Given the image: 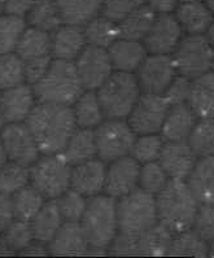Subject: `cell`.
Returning <instances> with one entry per match:
<instances>
[{
  "label": "cell",
  "mask_w": 214,
  "mask_h": 258,
  "mask_svg": "<svg viewBox=\"0 0 214 258\" xmlns=\"http://www.w3.org/2000/svg\"><path fill=\"white\" fill-rule=\"evenodd\" d=\"M25 123L43 155L62 152L77 130L73 108L60 104L38 103Z\"/></svg>",
  "instance_id": "cell-1"
},
{
  "label": "cell",
  "mask_w": 214,
  "mask_h": 258,
  "mask_svg": "<svg viewBox=\"0 0 214 258\" xmlns=\"http://www.w3.org/2000/svg\"><path fill=\"white\" fill-rule=\"evenodd\" d=\"M156 204L159 222L173 234H179L192 227L199 201L186 180H169L165 188L157 194Z\"/></svg>",
  "instance_id": "cell-2"
},
{
  "label": "cell",
  "mask_w": 214,
  "mask_h": 258,
  "mask_svg": "<svg viewBox=\"0 0 214 258\" xmlns=\"http://www.w3.org/2000/svg\"><path fill=\"white\" fill-rule=\"evenodd\" d=\"M39 103L72 106L85 88L81 82L74 61L52 60L46 76L33 86Z\"/></svg>",
  "instance_id": "cell-3"
},
{
  "label": "cell",
  "mask_w": 214,
  "mask_h": 258,
  "mask_svg": "<svg viewBox=\"0 0 214 258\" xmlns=\"http://www.w3.org/2000/svg\"><path fill=\"white\" fill-rule=\"evenodd\" d=\"M80 223L90 248L107 249L119 231L114 199L99 195L90 198Z\"/></svg>",
  "instance_id": "cell-4"
},
{
  "label": "cell",
  "mask_w": 214,
  "mask_h": 258,
  "mask_svg": "<svg viewBox=\"0 0 214 258\" xmlns=\"http://www.w3.org/2000/svg\"><path fill=\"white\" fill-rule=\"evenodd\" d=\"M98 97L105 117L122 119L128 117L140 96V86L132 73L116 72L98 88Z\"/></svg>",
  "instance_id": "cell-5"
},
{
  "label": "cell",
  "mask_w": 214,
  "mask_h": 258,
  "mask_svg": "<svg viewBox=\"0 0 214 258\" xmlns=\"http://www.w3.org/2000/svg\"><path fill=\"white\" fill-rule=\"evenodd\" d=\"M72 165L62 152L44 155L30 166V184L46 198L56 200L70 188Z\"/></svg>",
  "instance_id": "cell-6"
},
{
  "label": "cell",
  "mask_w": 214,
  "mask_h": 258,
  "mask_svg": "<svg viewBox=\"0 0 214 258\" xmlns=\"http://www.w3.org/2000/svg\"><path fill=\"white\" fill-rule=\"evenodd\" d=\"M119 232L140 235L159 222L155 195L144 189H135L117 203Z\"/></svg>",
  "instance_id": "cell-7"
},
{
  "label": "cell",
  "mask_w": 214,
  "mask_h": 258,
  "mask_svg": "<svg viewBox=\"0 0 214 258\" xmlns=\"http://www.w3.org/2000/svg\"><path fill=\"white\" fill-rule=\"evenodd\" d=\"M171 57L178 73L195 79L210 72L214 61V48L205 35H187L182 38Z\"/></svg>",
  "instance_id": "cell-8"
},
{
  "label": "cell",
  "mask_w": 214,
  "mask_h": 258,
  "mask_svg": "<svg viewBox=\"0 0 214 258\" xmlns=\"http://www.w3.org/2000/svg\"><path fill=\"white\" fill-rule=\"evenodd\" d=\"M94 131L98 156L101 161L113 162L131 153L136 134L128 122L109 118L101 122Z\"/></svg>",
  "instance_id": "cell-9"
},
{
  "label": "cell",
  "mask_w": 214,
  "mask_h": 258,
  "mask_svg": "<svg viewBox=\"0 0 214 258\" xmlns=\"http://www.w3.org/2000/svg\"><path fill=\"white\" fill-rule=\"evenodd\" d=\"M169 109L170 104L164 95L144 92L128 114V124L138 135L159 134Z\"/></svg>",
  "instance_id": "cell-10"
},
{
  "label": "cell",
  "mask_w": 214,
  "mask_h": 258,
  "mask_svg": "<svg viewBox=\"0 0 214 258\" xmlns=\"http://www.w3.org/2000/svg\"><path fill=\"white\" fill-rule=\"evenodd\" d=\"M85 90L95 91L113 73V64L108 49L87 44L74 61Z\"/></svg>",
  "instance_id": "cell-11"
},
{
  "label": "cell",
  "mask_w": 214,
  "mask_h": 258,
  "mask_svg": "<svg viewBox=\"0 0 214 258\" xmlns=\"http://www.w3.org/2000/svg\"><path fill=\"white\" fill-rule=\"evenodd\" d=\"M0 140L10 161L30 167L39 158V147L24 122L6 123L0 133Z\"/></svg>",
  "instance_id": "cell-12"
},
{
  "label": "cell",
  "mask_w": 214,
  "mask_h": 258,
  "mask_svg": "<svg viewBox=\"0 0 214 258\" xmlns=\"http://www.w3.org/2000/svg\"><path fill=\"white\" fill-rule=\"evenodd\" d=\"M173 57L169 55H151L144 58L136 70L140 90L148 94L164 95L173 79L177 77Z\"/></svg>",
  "instance_id": "cell-13"
},
{
  "label": "cell",
  "mask_w": 214,
  "mask_h": 258,
  "mask_svg": "<svg viewBox=\"0 0 214 258\" xmlns=\"http://www.w3.org/2000/svg\"><path fill=\"white\" fill-rule=\"evenodd\" d=\"M183 38V30L174 16L159 15L153 22L144 46L151 55H170Z\"/></svg>",
  "instance_id": "cell-14"
},
{
  "label": "cell",
  "mask_w": 214,
  "mask_h": 258,
  "mask_svg": "<svg viewBox=\"0 0 214 258\" xmlns=\"http://www.w3.org/2000/svg\"><path fill=\"white\" fill-rule=\"evenodd\" d=\"M140 165L132 156H125L112 162L107 169L104 191L113 199H121L138 188Z\"/></svg>",
  "instance_id": "cell-15"
},
{
  "label": "cell",
  "mask_w": 214,
  "mask_h": 258,
  "mask_svg": "<svg viewBox=\"0 0 214 258\" xmlns=\"http://www.w3.org/2000/svg\"><path fill=\"white\" fill-rule=\"evenodd\" d=\"M33 86L21 83L0 91V117L6 123H19L28 119L37 105Z\"/></svg>",
  "instance_id": "cell-16"
},
{
  "label": "cell",
  "mask_w": 214,
  "mask_h": 258,
  "mask_svg": "<svg viewBox=\"0 0 214 258\" xmlns=\"http://www.w3.org/2000/svg\"><path fill=\"white\" fill-rule=\"evenodd\" d=\"M159 162L170 179L186 180L197 162V156L193 153L186 140L166 142L159 157Z\"/></svg>",
  "instance_id": "cell-17"
},
{
  "label": "cell",
  "mask_w": 214,
  "mask_h": 258,
  "mask_svg": "<svg viewBox=\"0 0 214 258\" xmlns=\"http://www.w3.org/2000/svg\"><path fill=\"white\" fill-rule=\"evenodd\" d=\"M107 167L100 160H89L72 167L70 188L80 192L85 198H94L105 187Z\"/></svg>",
  "instance_id": "cell-18"
},
{
  "label": "cell",
  "mask_w": 214,
  "mask_h": 258,
  "mask_svg": "<svg viewBox=\"0 0 214 258\" xmlns=\"http://www.w3.org/2000/svg\"><path fill=\"white\" fill-rule=\"evenodd\" d=\"M87 46L83 26L62 24L51 34V55L55 60L76 61Z\"/></svg>",
  "instance_id": "cell-19"
},
{
  "label": "cell",
  "mask_w": 214,
  "mask_h": 258,
  "mask_svg": "<svg viewBox=\"0 0 214 258\" xmlns=\"http://www.w3.org/2000/svg\"><path fill=\"white\" fill-rule=\"evenodd\" d=\"M89 249L80 222H64L48 245L52 255H85Z\"/></svg>",
  "instance_id": "cell-20"
},
{
  "label": "cell",
  "mask_w": 214,
  "mask_h": 258,
  "mask_svg": "<svg viewBox=\"0 0 214 258\" xmlns=\"http://www.w3.org/2000/svg\"><path fill=\"white\" fill-rule=\"evenodd\" d=\"M197 122V115L187 103L171 105L161 128V135L166 142L187 140Z\"/></svg>",
  "instance_id": "cell-21"
},
{
  "label": "cell",
  "mask_w": 214,
  "mask_h": 258,
  "mask_svg": "<svg viewBox=\"0 0 214 258\" xmlns=\"http://www.w3.org/2000/svg\"><path fill=\"white\" fill-rule=\"evenodd\" d=\"M110 60L117 72L132 73L138 70L140 64L147 57V48L139 40L119 38L108 48Z\"/></svg>",
  "instance_id": "cell-22"
},
{
  "label": "cell",
  "mask_w": 214,
  "mask_h": 258,
  "mask_svg": "<svg viewBox=\"0 0 214 258\" xmlns=\"http://www.w3.org/2000/svg\"><path fill=\"white\" fill-rule=\"evenodd\" d=\"M209 7L202 2L182 3L177 8L175 19L182 30L188 35H204L213 22L214 17Z\"/></svg>",
  "instance_id": "cell-23"
},
{
  "label": "cell",
  "mask_w": 214,
  "mask_h": 258,
  "mask_svg": "<svg viewBox=\"0 0 214 258\" xmlns=\"http://www.w3.org/2000/svg\"><path fill=\"white\" fill-rule=\"evenodd\" d=\"M187 179L199 204H214V155L200 158Z\"/></svg>",
  "instance_id": "cell-24"
},
{
  "label": "cell",
  "mask_w": 214,
  "mask_h": 258,
  "mask_svg": "<svg viewBox=\"0 0 214 258\" xmlns=\"http://www.w3.org/2000/svg\"><path fill=\"white\" fill-rule=\"evenodd\" d=\"M64 223L57 200H47L37 216L30 221L34 240L39 243L49 244L57 231Z\"/></svg>",
  "instance_id": "cell-25"
},
{
  "label": "cell",
  "mask_w": 214,
  "mask_h": 258,
  "mask_svg": "<svg viewBox=\"0 0 214 258\" xmlns=\"http://www.w3.org/2000/svg\"><path fill=\"white\" fill-rule=\"evenodd\" d=\"M187 104L197 118H214V72L193 79Z\"/></svg>",
  "instance_id": "cell-26"
},
{
  "label": "cell",
  "mask_w": 214,
  "mask_h": 258,
  "mask_svg": "<svg viewBox=\"0 0 214 258\" xmlns=\"http://www.w3.org/2000/svg\"><path fill=\"white\" fill-rule=\"evenodd\" d=\"M73 113L78 128H95L104 122L105 114L95 91L86 90L73 104Z\"/></svg>",
  "instance_id": "cell-27"
},
{
  "label": "cell",
  "mask_w": 214,
  "mask_h": 258,
  "mask_svg": "<svg viewBox=\"0 0 214 258\" xmlns=\"http://www.w3.org/2000/svg\"><path fill=\"white\" fill-rule=\"evenodd\" d=\"M16 53L22 61H30L34 58L51 55V34L38 30L31 26H26L20 38Z\"/></svg>",
  "instance_id": "cell-28"
},
{
  "label": "cell",
  "mask_w": 214,
  "mask_h": 258,
  "mask_svg": "<svg viewBox=\"0 0 214 258\" xmlns=\"http://www.w3.org/2000/svg\"><path fill=\"white\" fill-rule=\"evenodd\" d=\"M62 153L72 166L95 158L98 156L95 131L91 128H78L74 131Z\"/></svg>",
  "instance_id": "cell-29"
},
{
  "label": "cell",
  "mask_w": 214,
  "mask_h": 258,
  "mask_svg": "<svg viewBox=\"0 0 214 258\" xmlns=\"http://www.w3.org/2000/svg\"><path fill=\"white\" fill-rule=\"evenodd\" d=\"M25 20L28 26L48 34H52L64 24L55 0H35Z\"/></svg>",
  "instance_id": "cell-30"
},
{
  "label": "cell",
  "mask_w": 214,
  "mask_h": 258,
  "mask_svg": "<svg viewBox=\"0 0 214 258\" xmlns=\"http://www.w3.org/2000/svg\"><path fill=\"white\" fill-rule=\"evenodd\" d=\"M64 24L83 26L101 13L103 0H55Z\"/></svg>",
  "instance_id": "cell-31"
},
{
  "label": "cell",
  "mask_w": 214,
  "mask_h": 258,
  "mask_svg": "<svg viewBox=\"0 0 214 258\" xmlns=\"http://www.w3.org/2000/svg\"><path fill=\"white\" fill-rule=\"evenodd\" d=\"M83 31L87 44L105 49L109 48L119 38H122L118 22L112 21L103 15L96 16L91 21L83 25Z\"/></svg>",
  "instance_id": "cell-32"
},
{
  "label": "cell",
  "mask_w": 214,
  "mask_h": 258,
  "mask_svg": "<svg viewBox=\"0 0 214 258\" xmlns=\"http://www.w3.org/2000/svg\"><path fill=\"white\" fill-rule=\"evenodd\" d=\"M173 237V232L162 223L157 222L156 225L138 235L139 254L152 257L168 254Z\"/></svg>",
  "instance_id": "cell-33"
},
{
  "label": "cell",
  "mask_w": 214,
  "mask_h": 258,
  "mask_svg": "<svg viewBox=\"0 0 214 258\" xmlns=\"http://www.w3.org/2000/svg\"><path fill=\"white\" fill-rule=\"evenodd\" d=\"M156 17V13L153 12L147 4L139 7L138 10L130 13L118 24L121 35L125 39L139 40V42L144 40V38L150 33Z\"/></svg>",
  "instance_id": "cell-34"
},
{
  "label": "cell",
  "mask_w": 214,
  "mask_h": 258,
  "mask_svg": "<svg viewBox=\"0 0 214 258\" xmlns=\"http://www.w3.org/2000/svg\"><path fill=\"white\" fill-rule=\"evenodd\" d=\"M11 198L15 217L25 222H30L46 203V198L31 184L16 192Z\"/></svg>",
  "instance_id": "cell-35"
},
{
  "label": "cell",
  "mask_w": 214,
  "mask_h": 258,
  "mask_svg": "<svg viewBox=\"0 0 214 258\" xmlns=\"http://www.w3.org/2000/svg\"><path fill=\"white\" fill-rule=\"evenodd\" d=\"M169 255L174 257H208L209 245L208 241L199 236L193 231L187 230L179 234H175L171 241L170 249L168 252Z\"/></svg>",
  "instance_id": "cell-36"
},
{
  "label": "cell",
  "mask_w": 214,
  "mask_h": 258,
  "mask_svg": "<svg viewBox=\"0 0 214 258\" xmlns=\"http://www.w3.org/2000/svg\"><path fill=\"white\" fill-rule=\"evenodd\" d=\"M187 143L199 158L214 155V118H200L187 138Z\"/></svg>",
  "instance_id": "cell-37"
},
{
  "label": "cell",
  "mask_w": 214,
  "mask_h": 258,
  "mask_svg": "<svg viewBox=\"0 0 214 258\" xmlns=\"http://www.w3.org/2000/svg\"><path fill=\"white\" fill-rule=\"evenodd\" d=\"M28 184H30V167L10 161L0 169L2 195L13 196Z\"/></svg>",
  "instance_id": "cell-38"
},
{
  "label": "cell",
  "mask_w": 214,
  "mask_h": 258,
  "mask_svg": "<svg viewBox=\"0 0 214 258\" xmlns=\"http://www.w3.org/2000/svg\"><path fill=\"white\" fill-rule=\"evenodd\" d=\"M26 20L11 15L0 16V55L12 53L26 29Z\"/></svg>",
  "instance_id": "cell-39"
},
{
  "label": "cell",
  "mask_w": 214,
  "mask_h": 258,
  "mask_svg": "<svg viewBox=\"0 0 214 258\" xmlns=\"http://www.w3.org/2000/svg\"><path fill=\"white\" fill-rule=\"evenodd\" d=\"M25 83L24 61L16 52L0 55V91Z\"/></svg>",
  "instance_id": "cell-40"
},
{
  "label": "cell",
  "mask_w": 214,
  "mask_h": 258,
  "mask_svg": "<svg viewBox=\"0 0 214 258\" xmlns=\"http://www.w3.org/2000/svg\"><path fill=\"white\" fill-rule=\"evenodd\" d=\"M165 144V139L159 134L139 135L132 146L130 155L139 162V164H147L159 160L161 151Z\"/></svg>",
  "instance_id": "cell-41"
},
{
  "label": "cell",
  "mask_w": 214,
  "mask_h": 258,
  "mask_svg": "<svg viewBox=\"0 0 214 258\" xmlns=\"http://www.w3.org/2000/svg\"><path fill=\"white\" fill-rule=\"evenodd\" d=\"M2 236H3L6 245L12 253L21 252L34 241L30 222H25L17 218L7 227Z\"/></svg>",
  "instance_id": "cell-42"
},
{
  "label": "cell",
  "mask_w": 214,
  "mask_h": 258,
  "mask_svg": "<svg viewBox=\"0 0 214 258\" xmlns=\"http://www.w3.org/2000/svg\"><path fill=\"white\" fill-rule=\"evenodd\" d=\"M170 180L164 167L160 162L152 161L144 164L140 167V175H139V185L144 191L152 195H157L165 188V185Z\"/></svg>",
  "instance_id": "cell-43"
},
{
  "label": "cell",
  "mask_w": 214,
  "mask_h": 258,
  "mask_svg": "<svg viewBox=\"0 0 214 258\" xmlns=\"http://www.w3.org/2000/svg\"><path fill=\"white\" fill-rule=\"evenodd\" d=\"M56 200L64 222H81L89 203L87 198H85L80 192L69 188Z\"/></svg>",
  "instance_id": "cell-44"
},
{
  "label": "cell",
  "mask_w": 214,
  "mask_h": 258,
  "mask_svg": "<svg viewBox=\"0 0 214 258\" xmlns=\"http://www.w3.org/2000/svg\"><path fill=\"white\" fill-rule=\"evenodd\" d=\"M144 4L146 0H103L100 15L119 24L130 13Z\"/></svg>",
  "instance_id": "cell-45"
},
{
  "label": "cell",
  "mask_w": 214,
  "mask_h": 258,
  "mask_svg": "<svg viewBox=\"0 0 214 258\" xmlns=\"http://www.w3.org/2000/svg\"><path fill=\"white\" fill-rule=\"evenodd\" d=\"M191 228L205 241L214 240V204H200Z\"/></svg>",
  "instance_id": "cell-46"
},
{
  "label": "cell",
  "mask_w": 214,
  "mask_h": 258,
  "mask_svg": "<svg viewBox=\"0 0 214 258\" xmlns=\"http://www.w3.org/2000/svg\"><path fill=\"white\" fill-rule=\"evenodd\" d=\"M191 87H192V79L184 76H177L173 79L168 90L164 92V96L168 99L170 106L187 103L191 94Z\"/></svg>",
  "instance_id": "cell-47"
},
{
  "label": "cell",
  "mask_w": 214,
  "mask_h": 258,
  "mask_svg": "<svg viewBox=\"0 0 214 258\" xmlns=\"http://www.w3.org/2000/svg\"><path fill=\"white\" fill-rule=\"evenodd\" d=\"M109 253L113 255H138V235L119 232L108 246Z\"/></svg>",
  "instance_id": "cell-48"
},
{
  "label": "cell",
  "mask_w": 214,
  "mask_h": 258,
  "mask_svg": "<svg viewBox=\"0 0 214 258\" xmlns=\"http://www.w3.org/2000/svg\"><path fill=\"white\" fill-rule=\"evenodd\" d=\"M52 64V56H44V57L34 58L24 62L25 82L28 85L34 86L38 83L43 77L46 76L49 67Z\"/></svg>",
  "instance_id": "cell-49"
},
{
  "label": "cell",
  "mask_w": 214,
  "mask_h": 258,
  "mask_svg": "<svg viewBox=\"0 0 214 258\" xmlns=\"http://www.w3.org/2000/svg\"><path fill=\"white\" fill-rule=\"evenodd\" d=\"M35 0H3V11L6 15L26 19Z\"/></svg>",
  "instance_id": "cell-50"
},
{
  "label": "cell",
  "mask_w": 214,
  "mask_h": 258,
  "mask_svg": "<svg viewBox=\"0 0 214 258\" xmlns=\"http://www.w3.org/2000/svg\"><path fill=\"white\" fill-rule=\"evenodd\" d=\"M16 219L13 212L12 198L0 194V235L3 234L7 227Z\"/></svg>",
  "instance_id": "cell-51"
},
{
  "label": "cell",
  "mask_w": 214,
  "mask_h": 258,
  "mask_svg": "<svg viewBox=\"0 0 214 258\" xmlns=\"http://www.w3.org/2000/svg\"><path fill=\"white\" fill-rule=\"evenodd\" d=\"M179 0H146V4L153 12L159 15H171V12L177 11Z\"/></svg>",
  "instance_id": "cell-52"
},
{
  "label": "cell",
  "mask_w": 214,
  "mask_h": 258,
  "mask_svg": "<svg viewBox=\"0 0 214 258\" xmlns=\"http://www.w3.org/2000/svg\"><path fill=\"white\" fill-rule=\"evenodd\" d=\"M48 253V249L43 245V243H39L35 240V243H31L24 250H21L22 255H46Z\"/></svg>",
  "instance_id": "cell-53"
},
{
  "label": "cell",
  "mask_w": 214,
  "mask_h": 258,
  "mask_svg": "<svg viewBox=\"0 0 214 258\" xmlns=\"http://www.w3.org/2000/svg\"><path fill=\"white\" fill-rule=\"evenodd\" d=\"M7 162H8V156H7L3 143H2V140H0V169H2Z\"/></svg>",
  "instance_id": "cell-54"
},
{
  "label": "cell",
  "mask_w": 214,
  "mask_h": 258,
  "mask_svg": "<svg viewBox=\"0 0 214 258\" xmlns=\"http://www.w3.org/2000/svg\"><path fill=\"white\" fill-rule=\"evenodd\" d=\"M205 34H206L205 37H206L208 42L210 43L211 47H213V48H214V20H213V22H211L210 26H209V29H208V30H206V33H205Z\"/></svg>",
  "instance_id": "cell-55"
},
{
  "label": "cell",
  "mask_w": 214,
  "mask_h": 258,
  "mask_svg": "<svg viewBox=\"0 0 214 258\" xmlns=\"http://www.w3.org/2000/svg\"><path fill=\"white\" fill-rule=\"evenodd\" d=\"M6 253H12L8 249V246L6 245V243H4V240H3V236L0 235V254H6Z\"/></svg>",
  "instance_id": "cell-56"
},
{
  "label": "cell",
  "mask_w": 214,
  "mask_h": 258,
  "mask_svg": "<svg viewBox=\"0 0 214 258\" xmlns=\"http://www.w3.org/2000/svg\"><path fill=\"white\" fill-rule=\"evenodd\" d=\"M205 4L209 7V10H210L211 13L214 15V0H205Z\"/></svg>",
  "instance_id": "cell-57"
},
{
  "label": "cell",
  "mask_w": 214,
  "mask_h": 258,
  "mask_svg": "<svg viewBox=\"0 0 214 258\" xmlns=\"http://www.w3.org/2000/svg\"><path fill=\"white\" fill-rule=\"evenodd\" d=\"M208 257H214V240L210 241V245H209V254Z\"/></svg>",
  "instance_id": "cell-58"
},
{
  "label": "cell",
  "mask_w": 214,
  "mask_h": 258,
  "mask_svg": "<svg viewBox=\"0 0 214 258\" xmlns=\"http://www.w3.org/2000/svg\"><path fill=\"white\" fill-rule=\"evenodd\" d=\"M4 126H6V122H4V119L0 117V133H2V130H3Z\"/></svg>",
  "instance_id": "cell-59"
},
{
  "label": "cell",
  "mask_w": 214,
  "mask_h": 258,
  "mask_svg": "<svg viewBox=\"0 0 214 258\" xmlns=\"http://www.w3.org/2000/svg\"><path fill=\"white\" fill-rule=\"evenodd\" d=\"M4 11H3V0H0V16L3 15Z\"/></svg>",
  "instance_id": "cell-60"
},
{
  "label": "cell",
  "mask_w": 214,
  "mask_h": 258,
  "mask_svg": "<svg viewBox=\"0 0 214 258\" xmlns=\"http://www.w3.org/2000/svg\"><path fill=\"white\" fill-rule=\"evenodd\" d=\"M181 3H190V2H201V0H179Z\"/></svg>",
  "instance_id": "cell-61"
},
{
  "label": "cell",
  "mask_w": 214,
  "mask_h": 258,
  "mask_svg": "<svg viewBox=\"0 0 214 258\" xmlns=\"http://www.w3.org/2000/svg\"><path fill=\"white\" fill-rule=\"evenodd\" d=\"M211 69H213V72H214V61H213V67H211Z\"/></svg>",
  "instance_id": "cell-62"
}]
</instances>
